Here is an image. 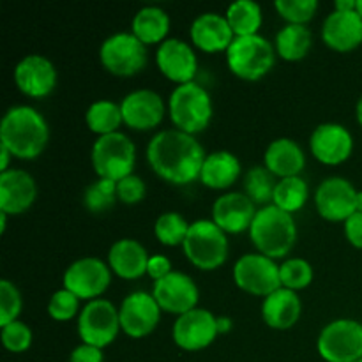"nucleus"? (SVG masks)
Masks as SVG:
<instances>
[{
	"label": "nucleus",
	"mask_w": 362,
	"mask_h": 362,
	"mask_svg": "<svg viewBox=\"0 0 362 362\" xmlns=\"http://www.w3.org/2000/svg\"><path fill=\"white\" fill-rule=\"evenodd\" d=\"M205 151L200 141L184 131L163 129L147 145V161L156 175L175 186L200 179Z\"/></svg>",
	"instance_id": "f257e3e1"
},
{
	"label": "nucleus",
	"mask_w": 362,
	"mask_h": 362,
	"mask_svg": "<svg viewBox=\"0 0 362 362\" xmlns=\"http://www.w3.org/2000/svg\"><path fill=\"white\" fill-rule=\"evenodd\" d=\"M49 140V127L42 113L34 106H11L0 122V145L13 154V158H39Z\"/></svg>",
	"instance_id": "f03ea898"
},
{
	"label": "nucleus",
	"mask_w": 362,
	"mask_h": 362,
	"mask_svg": "<svg viewBox=\"0 0 362 362\" xmlns=\"http://www.w3.org/2000/svg\"><path fill=\"white\" fill-rule=\"evenodd\" d=\"M250 237L258 253L272 260L285 258L297 243V225L293 214L281 211L272 204L258 209L251 223Z\"/></svg>",
	"instance_id": "7ed1b4c3"
},
{
	"label": "nucleus",
	"mask_w": 362,
	"mask_h": 362,
	"mask_svg": "<svg viewBox=\"0 0 362 362\" xmlns=\"http://www.w3.org/2000/svg\"><path fill=\"white\" fill-rule=\"evenodd\" d=\"M168 112L175 129L187 134L202 133L214 115L212 98L197 81L177 85L168 99Z\"/></svg>",
	"instance_id": "20e7f679"
},
{
	"label": "nucleus",
	"mask_w": 362,
	"mask_h": 362,
	"mask_svg": "<svg viewBox=\"0 0 362 362\" xmlns=\"http://www.w3.org/2000/svg\"><path fill=\"white\" fill-rule=\"evenodd\" d=\"M276 62V48L260 34L240 35L226 49V64L237 78L257 81L271 73Z\"/></svg>",
	"instance_id": "39448f33"
},
{
	"label": "nucleus",
	"mask_w": 362,
	"mask_h": 362,
	"mask_svg": "<svg viewBox=\"0 0 362 362\" xmlns=\"http://www.w3.org/2000/svg\"><path fill=\"white\" fill-rule=\"evenodd\" d=\"M90 161L98 179L119 182L127 175H133L136 165V145L120 131L98 136L92 145Z\"/></svg>",
	"instance_id": "423d86ee"
},
{
	"label": "nucleus",
	"mask_w": 362,
	"mask_h": 362,
	"mask_svg": "<svg viewBox=\"0 0 362 362\" xmlns=\"http://www.w3.org/2000/svg\"><path fill=\"white\" fill-rule=\"evenodd\" d=\"M187 260L200 271H216L228 258V237L212 219H197L189 225L182 244Z\"/></svg>",
	"instance_id": "0eeeda50"
},
{
	"label": "nucleus",
	"mask_w": 362,
	"mask_h": 362,
	"mask_svg": "<svg viewBox=\"0 0 362 362\" xmlns=\"http://www.w3.org/2000/svg\"><path fill=\"white\" fill-rule=\"evenodd\" d=\"M317 350L325 362H357L362 359V324L338 318L325 325L317 339Z\"/></svg>",
	"instance_id": "6e6552de"
},
{
	"label": "nucleus",
	"mask_w": 362,
	"mask_h": 362,
	"mask_svg": "<svg viewBox=\"0 0 362 362\" xmlns=\"http://www.w3.org/2000/svg\"><path fill=\"white\" fill-rule=\"evenodd\" d=\"M99 60L115 76H134L147 66V46L133 32H115L103 41Z\"/></svg>",
	"instance_id": "1a4fd4ad"
},
{
	"label": "nucleus",
	"mask_w": 362,
	"mask_h": 362,
	"mask_svg": "<svg viewBox=\"0 0 362 362\" xmlns=\"http://www.w3.org/2000/svg\"><path fill=\"white\" fill-rule=\"evenodd\" d=\"M119 308L108 299L88 300L78 315V336L85 345L106 349L119 336Z\"/></svg>",
	"instance_id": "9d476101"
},
{
	"label": "nucleus",
	"mask_w": 362,
	"mask_h": 362,
	"mask_svg": "<svg viewBox=\"0 0 362 362\" xmlns=\"http://www.w3.org/2000/svg\"><path fill=\"white\" fill-rule=\"evenodd\" d=\"M233 281L246 293L265 299L281 288L279 265L262 253H246L233 265Z\"/></svg>",
	"instance_id": "9b49d317"
},
{
	"label": "nucleus",
	"mask_w": 362,
	"mask_h": 362,
	"mask_svg": "<svg viewBox=\"0 0 362 362\" xmlns=\"http://www.w3.org/2000/svg\"><path fill=\"white\" fill-rule=\"evenodd\" d=\"M64 288L73 292L80 300L101 299L112 283V269L95 257L74 260L62 276Z\"/></svg>",
	"instance_id": "f8f14e48"
},
{
	"label": "nucleus",
	"mask_w": 362,
	"mask_h": 362,
	"mask_svg": "<svg viewBox=\"0 0 362 362\" xmlns=\"http://www.w3.org/2000/svg\"><path fill=\"white\" fill-rule=\"evenodd\" d=\"M357 193L359 191L345 177H327L315 191V207L327 221L345 223L357 212Z\"/></svg>",
	"instance_id": "ddd939ff"
},
{
	"label": "nucleus",
	"mask_w": 362,
	"mask_h": 362,
	"mask_svg": "<svg viewBox=\"0 0 362 362\" xmlns=\"http://www.w3.org/2000/svg\"><path fill=\"white\" fill-rule=\"evenodd\" d=\"M218 317L205 308H194L177 317L172 336L179 349L186 352H198L214 343L218 338Z\"/></svg>",
	"instance_id": "4468645a"
},
{
	"label": "nucleus",
	"mask_w": 362,
	"mask_h": 362,
	"mask_svg": "<svg viewBox=\"0 0 362 362\" xmlns=\"http://www.w3.org/2000/svg\"><path fill=\"white\" fill-rule=\"evenodd\" d=\"M161 311L152 293L141 292V290L131 292L119 308L120 329L129 338H145L156 331Z\"/></svg>",
	"instance_id": "2eb2a0df"
},
{
	"label": "nucleus",
	"mask_w": 362,
	"mask_h": 362,
	"mask_svg": "<svg viewBox=\"0 0 362 362\" xmlns=\"http://www.w3.org/2000/svg\"><path fill=\"white\" fill-rule=\"evenodd\" d=\"M152 296L158 300L163 311L180 317V315L198 308L200 290L189 274L172 271L166 278L154 281Z\"/></svg>",
	"instance_id": "dca6fc26"
},
{
	"label": "nucleus",
	"mask_w": 362,
	"mask_h": 362,
	"mask_svg": "<svg viewBox=\"0 0 362 362\" xmlns=\"http://www.w3.org/2000/svg\"><path fill=\"white\" fill-rule=\"evenodd\" d=\"M57 80L59 74L55 64L45 55H25L14 67V83L27 98H46L55 90Z\"/></svg>",
	"instance_id": "f3484780"
},
{
	"label": "nucleus",
	"mask_w": 362,
	"mask_h": 362,
	"mask_svg": "<svg viewBox=\"0 0 362 362\" xmlns=\"http://www.w3.org/2000/svg\"><path fill=\"white\" fill-rule=\"evenodd\" d=\"M120 110L127 127L134 131H151L161 124L166 105L161 95L152 88H136L124 95Z\"/></svg>",
	"instance_id": "a211bd4d"
},
{
	"label": "nucleus",
	"mask_w": 362,
	"mask_h": 362,
	"mask_svg": "<svg viewBox=\"0 0 362 362\" xmlns=\"http://www.w3.org/2000/svg\"><path fill=\"white\" fill-rule=\"evenodd\" d=\"M310 148L315 159L324 165H341L352 156L354 136L343 124L324 122L311 133Z\"/></svg>",
	"instance_id": "6ab92c4d"
},
{
	"label": "nucleus",
	"mask_w": 362,
	"mask_h": 362,
	"mask_svg": "<svg viewBox=\"0 0 362 362\" xmlns=\"http://www.w3.org/2000/svg\"><path fill=\"white\" fill-rule=\"evenodd\" d=\"M156 62L159 71L177 85L194 81L198 59L193 46L179 37H168L156 49Z\"/></svg>",
	"instance_id": "aec40b11"
},
{
	"label": "nucleus",
	"mask_w": 362,
	"mask_h": 362,
	"mask_svg": "<svg viewBox=\"0 0 362 362\" xmlns=\"http://www.w3.org/2000/svg\"><path fill=\"white\" fill-rule=\"evenodd\" d=\"M258 209L246 193L230 191L216 198L212 205V221L225 233L250 232Z\"/></svg>",
	"instance_id": "412c9836"
},
{
	"label": "nucleus",
	"mask_w": 362,
	"mask_h": 362,
	"mask_svg": "<svg viewBox=\"0 0 362 362\" xmlns=\"http://www.w3.org/2000/svg\"><path fill=\"white\" fill-rule=\"evenodd\" d=\"M37 198L34 177L20 168L0 173V212L18 216L27 212Z\"/></svg>",
	"instance_id": "4be33fe9"
},
{
	"label": "nucleus",
	"mask_w": 362,
	"mask_h": 362,
	"mask_svg": "<svg viewBox=\"0 0 362 362\" xmlns=\"http://www.w3.org/2000/svg\"><path fill=\"white\" fill-rule=\"evenodd\" d=\"M322 39L336 52H352L362 45V18L357 11L332 9L322 25Z\"/></svg>",
	"instance_id": "5701e85b"
},
{
	"label": "nucleus",
	"mask_w": 362,
	"mask_h": 362,
	"mask_svg": "<svg viewBox=\"0 0 362 362\" xmlns=\"http://www.w3.org/2000/svg\"><path fill=\"white\" fill-rule=\"evenodd\" d=\"M191 41L197 48L207 53L226 52L235 39L225 14L202 13L191 23Z\"/></svg>",
	"instance_id": "b1692460"
},
{
	"label": "nucleus",
	"mask_w": 362,
	"mask_h": 362,
	"mask_svg": "<svg viewBox=\"0 0 362 362\" xmlns=\"http://www.w3.org/2000/svg\"><path fill=\"white\" fill-rule=\"evenodd\" d=\"M148 253L136 239H119L110 246L108 265L113 274L122 279H138L147 274Z\"/></svg>",
	"instance_id": "393cba45"
},
{
	"label": "nucleus",
	"mask_w": 362,
	"mask_h": 362,
	"mask_svg": "<svg viewBox=\"0 0 362 362\" xmlns=\"http://www.w3.org/2000/svg\"><path fill=\"white\" fill-rule=\"evenodd\" d=\"M300 313H303V303L297 292L283 286L265 297L262 303V318L269 327L276 331L292 329L299 322Z\"/></svg>",
	"instance_id": "a878e982"
},
{
	"label": "nucleus",
	"mask_w": 362,
	"mask_h": 362,
	"mask_svg": "<svg viewBox=\"0 0 362 362\" xmlns=\"http://www.w3.org/2000/svg\"><path fill=\"white\" fill-rule=\"evenodd\" d=\"M264 165L279 179L297 177L306 166V156L292 138H276L265 148Z\"/></svg>",
	"instance_id": "bb28decb"
},
{
	"label": "nucleus",
	"mask_w": 362,
	"mask_h": 362,
	"mask_svg": "<svg viewBox=\"0 0 362 362\" xmlns=\"http://www.w3.org/2000/svg\"><path fill=\"white\" fill-rule=\"evenodd\" d=\"M240 165L239 158L230 151H216L205 156L204 166H202L200 182L211 189H228L239 180Z\"/></svg>",
	"instance_id": "cd10ccee"
},
{
	"label": "nucleus",
	"mask_w": 362,
	"mask_h": 362,
	"mask_svg": "<svg viewBox=\"0 0 362 362\" xmlns=\"http://www.w3.org/2000/svg\"><path fill=\"white\" fill-rule=\"evenodd\" d=\"M131 32L145 46L161 45L168 39L170 16L165 9L158 6H145L136 11L131 21Z\"/></svg>",
	"instance_id": "c85d7f7f"
},
{
	"label": "nucleus",
	"mask_w": 362,
	"mask_h": 362,
	"mask_svg": "<svg viewBox=\"0 0 362 362\" xmlns=\"http://www.w3.org/2000/svg\"><path fill=\"white\" fill-rule=\"evenodd\" d=\"M311 45H313V35L306 25L286 23L285 27L279 28L274 39L276 53L288 62L303 60L310 53Z\"/></svg>",
	"instance_id": "c756f323"
},
{
	"label": "nucleus",
	"mask_w": 362,
	"mask_h": 362,
	"mask_svg": "<svg viewBox=\"0 0 362 362\" xmlns=\"http://www.w3.org/2000/svg\"><path fill=\"white\" fill-rule=\"evenodd\" d=\"M225 16L235 37L258 34L262 21H264L260 4L255 2V0H235L226 7Z\"/></svg>",
	"instance_id": "7c9ffc66"
},
{
	"label": "nucleus",
	"mask_w": 362,
	"mask_h": 362,
	"mask_svg": "<svg viewBox=\"0 0 362 362\" xmlns=\"http://www.w3.org/2000/svg\"><path fill=\"white\" fill-rule=\"evenodd\" d=\"M85 122H87L88 129L98 136L117 133L120 124H124L122 110H120L119 103H113L110 99H99L87 108Z\"/></svg>",
	"instance_id": "2f4dec72"
},
{
	"label": "nucleus",
	"mask_w": 362,
	"mask_h": 362,
	"mask_svg": "<svg viewBox=\"0 0 362 362\" xmlns=\"http://www.w3.org/2000/svg\"><path fill=\"white\" fill-rule=\"evenodd\" d=\"M276 186L278 179L265 165L251 166L244 175V193L253 200L255 205H271Z\"/></svg>",
	"instance_id": "473e14b6"
},
{
	"label": "nucleus",
	"mask_w": 362,
	"mask_h": 362,
	"mask_svg": "<svg viewBox=\"0 0 362 362\" xmlns=\"http://www.w3.org/2000/svg\"><path fill=\"white\" fill-rule=\"evenodd\" d=\"M308 197H310V187H308V182L303 177H286V179L278 180L272 205L293 214V212L300 211L306 205Z\"/></svg>",
	"instance_id": "72a5a7b5"
},
{
	"label": "nucleus",
	"mask_w": 362,
	"mask_h": 362,
	"mask_svg": "<svg viewBox=\"0 0 362 362\" xmlns=\"http://www.w3.org/2000/svg\"><path fill=\"white\" fill-rule=\"evenodd\" d=\"M189 225L191 223H187L186 218L182 214H179V212H163L156 219L154 233L159 243L165 244V246H182L187 232H189Z\"/></svg>",
	"instance_id": "f704fd0d"
},
{
	"label": "nucleus",
	"mask_w": 362,
	"mask_h": 362,
	"mask_svg": "<svg viewBox=\"0 0 362 362\" xmlns=\"http://www.w3.org/2000/svg\"><path fill=\"white\" fill-rule=\"evenodd\" d=\"M313 265L308 260L299 257L286 258L281 265H279V278H281L283 288H288L292 292H299V290L308 288L313 283Z\"/></svg>",
	"instance_id": "c9c22d12"
},
{
	"label": "nucleus",
	"mask_w": 362,
	"mask_h": 362,
	"mask_svg": "<svg viewBox=\"0 0 362 362\" xmlns=\"http://www.w3.org/2000/svg\"><path fill=\"white\" fill-rule=\"evenodd\" d=\"M117 198V182L106 179H98L85 187L83 205L92 214H103L108 212L115 205Z\"/></svg>",
	"instance_id": "e433bc0d"
},
{
	"label": "nucleus",
	"mask_w": 362,
	"mask_h": 362,
	"mask_svg": "<svg viewBox=\"0 0 362 362\" xmlns=\"http://www.w3.org/2000/svg\"><path fill=\"white\" fill-rule=\"evenodd\" d=\"M318 0H276L274 9L286 23L306 25L317 14Z\"/></svg>",
	"instance_id": "4c0bfd02"
},
{
	"label": "nucleus",
	"mask_w": 362,
	"mask_h": 362,
	"mask_svg": "<svg viewBox=\"0 0 362 362\" xmlns=\"http://www.w3.org/2000/svg\"><path fill=\"white\" fill-rule=\"evenodd\" d=\"M21 308H23V299L18 286L9 279H2L0 281V327L16 322Z\"/></svg>",
	"instance_id": "58836bf2"
},
{
	"label": "nucleus",
	"mask_w": 362,
	"mask_h": 362,
	"mask_svg": "<svg viewBox=\"0 0 362 362\" xmlns=\"http://www.w3.org/2000/svg\"><path fill=\"white\" fill-rule=\"evenodd\" d=\"M0 339H2V345L7 352L23 354L32 345V331L25 322H11L9 325L2 327Z\"/></svg>",
	"instance_id": "ea45409f"
},
{
	"label": "nucleus",
	"mask_w": 362,
	"mask_h": 362,
	"mask_svg": "<svg viewBox=\"0 0 362 362\" xmlns=\"http://www.w3.org/2000/svg\"><path fill=\"white\" fill-rule=\"evenodd\" d=\"M80 310V299L73 292L66 288H60L49 297L48 300V315L57 322H67L74 318Z\"/></svg>",
	"instance_id": "a19ab883"
},
{
	"label": "nucleus",
	"mask_w": 362,
	"mask_h": 362,
	"mask_svg": "<svg viewBox=\"0 0 362 362\" xmlns=\"http://www.w3.org/2000/svg\"><path fill=\"white\" fill-rule=\"evenodd\" d=\"M145 193H147V186H145L144 179L134 173L117 182V198L126 205L140 204L145 198Z\"/></svg>",
	"instance_id": "79ce46f5"
},
{
	"label": "nucleus",
	"mask_w": 362,
	"mask_h": 362,
	"mask_svg": "<svg viewBox=\"0 0 362 362\" xmlns=\"http://www.w3.org/2000/svg\"><path fill=\"white\" fill-rule=\"evenodd\" d=\"M172 271V262H170V258L165 257V255H154V257L148 258L147 274L151 276L154 281L166 278Z\"/></svg>",
	"instance_id": "37998d69"
},
{
	"label": "nucleus",
	"mask_w": 362,
	"mask_h": 362,
	"mask_svg": "<svg viewBox=\"0 0 362 362\" xmlns=\"http://www.w3.org/2000/svg\"><path fill=\"white\" fill-rule=\"evenodd\" d=\"M69 362H105V354L98 346L81 343L71 352Z\"/></svg>",
	"instance_id": "c03bdc74"
},
{
	"label": "nucleus",
	"mask_w": 362,
	"mask_h": 362,
	"mask_svg": "<svg viewBox=\"0 0 362 362\" xmlns=\"http://www.w3.org/2000/svg\"><path fill=\"white\" fill-rule=\"evenodd\" d=\"M345 237L354 247L362 250V212H356L345 221Z\"/></svg>",
	"instance_id": "a18cd8bd"
},
{
	"label": "nucleus",
	"mask_w": 362,
	"mask_h": 362,
	"mask_svg": "<svg viewBox=\"0 0 362 362\" xmlns=\"http://www.w3.org/2000/svg\"><path fill=\"white\" fill-rule=\"evenodd\" d=\"M11 159H13V154H11V152L7 151V148L4 147V145H0V173H4V172H7V170H11L9 168Z\"/></svg>",
	"instance_id": "49530a36"
},
{
	"label": "nucleus",
	"mask_w": 362,
	"mask_h": 362,
	"mask_svg": "<svg viewBox=\"0 0 362 362\" xmlns=\"http://www.w3.org/2000/svg\"><path fill=\"white\" fill-rule=\"evenodd\" d=\"M232 318L230 317H218V332L219 334H225V332L232 331Z\"/></svg>",
	"instance_id": "de8ad7c7"
},
{
	"label": "nucleus",
	"mask_w": 362,
	"mask_h": 362,
	"mask_svg": "<svg viewBox=\"0 0 362 362\" xmlns=\"http://www.w3.org/2000/svg\"><path fill=\"white\" fill-rule=\"evenodd\" d=\"M357 0H336L334 9L338 11H356Z\"/></svg>",
	"instance_id": "09e8293b"
},
{
	"label": "nucleus",
	"mask_w": 362,
	"mask_h": 362,
	"mask_svg": "<svg viewBox=\"0 0 362 362\" xmlns=\"http://www.w3.org/2000/svg\"><path fill=\"white\" fill-rule=\"evenodd\" d=\"M356 117H357V122L362 126V95L359 98V101H357L356 105Z\"/></svg>",
	"instance_id": "8fccbe9b"
},
{
	"label": "nucleus",
	"mask_w": 362,
	"mask_h": 362,
	"mask_svg": "<svg viewBox=\"0 0 362 362\" xmlns=\"http://www.w3.org/2000/svg\"><path fill=\"white\" fill-rule=\"evenodd\" d=\"M6 226H7V214L6 212H0V233L6 232Z\"/></svg>",
	"instance_id": "3c124183"
},
{
	"label": "nucleus",
	"mask_w": 362,
	"mask_h": 362,
	"mask_svg": "<svg viewBox=\"0 0 362 362\" xmlns=\"http://www.w3.org/2000/svg\"><path fill=\"white\" fill-rule=\"evenodd\" d=\"M357 212H362V191L357 193Z\"/></svg>",
	"instance_id": "603ef678"
},
{
	"label": "nucleus",
	"mask_w": 362,
	"mask_h": 362,
	"mask_svg": "<svg viewBox=\"0 0 362 362\" xmlns=\"http://www.w3.org/2000/svg\"><path fill=\"white\" fill-rule=\"evenodd\" d=\"M356 11L359 13V16L362 18V0H357V2H356Z\"/></svg>",
	"instance_id": "864d4df0"
},
{
	"label": "nucleus",
	"mask_w": 362,
	"mask_h": 362,
	"mask_svg": "<svg viewBox=\"0 0 362 362\" xmlns=\"http://www.w3.org/2000/svg\"><path fill=\"white\" fill-rule=\"evenodd\" d=\"M357 362H362V359H361V361H357Z\"/></svg>",
	"instance_id": "5fc2aeb1"
}]
</instances>
